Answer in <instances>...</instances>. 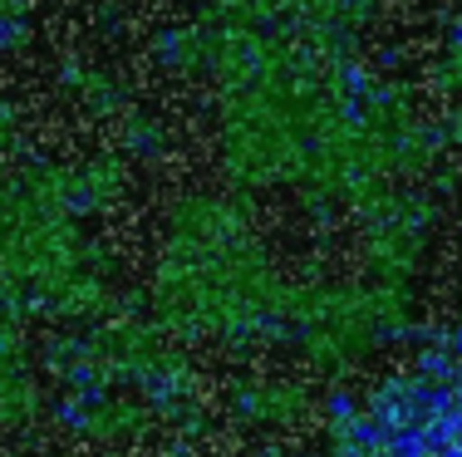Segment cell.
<instances>
[{
  "label": "cell",
  "mask_w": 462,
  "mask_h": 457,
  "mask_svg": "<svg viewBox=\"0 0 462 457\" xmlns=\"http://www.w3.org/2000/svg\"><path fill=\"white\" fill-rule=\"evenodd\" d=\"M349 457H462V379L383 394Z\"/></svg>",
  "instance_id": "1"
}]
</instances>
